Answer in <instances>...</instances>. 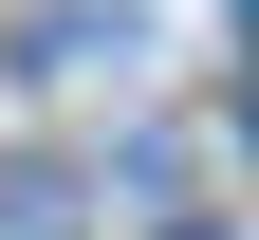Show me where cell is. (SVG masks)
I'll use <instances>...</instances> for the list:
<instances>
[{
    "label": "cell",
    "mask_w": 259,
    "mask_h": 240,
    "mask_svg": "<svg viewBox=\"0 0 259 240\" xmlns=\"http://www.w3.org/2000/svg\"><path fill=\"white\" fill-rule=\"evenodd\" d=\"M185 240H222V222H185Z\"/></svg>",
    "instance_id": "1"
}]
</instances>
